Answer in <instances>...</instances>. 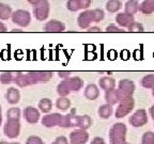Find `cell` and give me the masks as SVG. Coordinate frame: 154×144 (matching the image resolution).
Listing matches in <instances>:
<instances>
[{"label": "cell", "mask_w": 154, "mask_h": 144, "mask_svg": "<svg viewBox=\"0 0 154 144\" xmlns=\"http://www.w3.org/2000/svg\"><path fill=\"white\" fill-rule=\"evenodd\" d=\"M152 94H153V96H154V89H153V93H152Z\"/></svg>", "instance_id": "f6af8a7d"}, {"label": "cell", "mask_w": 154, "mask_h": 144, "mask_svg": "<svg viewBox=\"0 0 154 144\" xmlns=\"http://www.w3.org/2000/svg\"><path fill=\"white\" fill-rule=\"evenodd\" d=\"M24 118L30 124H35L38 122L40 118H41V114H40V111L38 109H35L34 107H26L24 109Z\"/></svg>", "instance_id": "9a60e30c"}, {"label": "cell", "mask_w": 154, "mask_h": 144, "mask_svg": "<svg viewBox=\"0 0 154 144\" xmlns=\"http://www.w3.org/2000/svg\"><path fill=\"white\" fill-rule=\"evenodd\" d=\"M17 72H2L0 74V82L3 84L10 83L14 81Z\"/></svg>", "instance_id": "484cf974"}, {"label": "cell", "mask_w": 154, "mask_h": 144, "mask_svg": "<svg viewBox=\"0 0 154 144\" xmlns=\"http://www.w3.org/2000/svg\"><path fill=\"white\" fill-rule=\"evenodd\" d=\"M106 32H108V33H124V30L123 29H120L119 27L115 26V25H109L105 30Z\"/></svg>", "instance_id": "d6a6232c"}, {"label": "cell", "mask_w": 154, "mask_h": 144, "mask_svg": "<svg viewBox=\"0 0 154 144\" xmlns=\"http://www.w3.org/2000/svg\"><path fill=\"white\" fill-rule=\"evenodd\" d=\"M0 113H1V106H0Z\"/></svg>", "instance_id": "ee69618b"}, {"label": "cell", "mask_w": 154, "mask_h": 144, "mask_svg": "<svg viewBox=\"0 0 154 144\" xmlns=\"http://www.w3.org/2000/svg\"><path fill=\"white\" fill-rule=\"evenodd\" d=\"M3 130H5V134L10 139L17 138L19 136V132H20V123L8 121L5 123Z\"/></svg>", "instance_id": "7c38bea8"}, {"label": "cell", "mask_w": 154, "mask_h": 144, "mask_svg": "<svg viewBox=\"0 0 154 144\" xmlns=\"http://www.w3.org/2000/svg\"><path fill=\"white\" fill-rule=\"evenodd\" d=\"M71 75V72H58V76L61 77V78H69Z\"/></svg>", "instance_id": "8d00e7d4"}, {"label": "cell", "mask_w": 154, "mask_h": 144, "mask_svg": "<svg viewBox=\"0 0 154 144\" xmlns=\"http://www.w3.org/2000/svg\"><path fill=\"white\" fill-rule=\"evenodd\" d=\"M128 127L123 123H116L109 130V140L111 144H126Z\"/></svg>", "instance_id": "5b68a950"}, {"label": "cell", "mask_w": 154, "mask_h": 144, "mask_svg": "<svg viewBox=\"0 0 154 144\" xmlns=\"http://www.w3.org/2000/svg\"><path fill=\"white\" fill-rule=\"evenodd\" d=\"M100 86L105 92H109L115 90L116 86V80L111 77H103L100 79Z\"/></svg>", "instance_id": "d6986e66"}, {"label": "cell", "mask_w": 154, "mask_h": 144, "mask_svg": "<svg viewBox=\"0 0 154 144\" xmlns=\"http://www.w3.org/2000/svg\"><path fill=\"white\" fill-rule=\"evenodd\" d=\"M85 97L90 100H93V99H96L100 95V91L99 88L95 86V84H88L86 86V90H85L84 93Z\"/></svg>", "instance_id": "ffe728a7"}, {"label": "cell", "mask_w": 154, "mask_h": 144, "mask_svg": "<svg viewBox=\"0 0 154 144\" xmlns=\"http://www.w3.org/2000/svg\"><path fill=\"white\" fill-rule=\"evenodd\" d=\"M112 114V108H111V106L108 105V104H106V105H102L99 109V115L101 116L102 118L104 120H107L109 118Z\"/></svg>", "instance_id": "cb8c5ba5"}, {"label": "cell", "mask_w": 154, "mask_h": 144, "mask_svg": "<svg viewBox=\"0 0 154 144\" xmlns=\"http://www.w3.org/2000/svg\"><path fill=\"white\" fill-rule=\"evenodd\" d=\"M56 106H57L58 109L60 110H67L70 108L71 106V101L70 99H67L66 97H59L56 101Z\"/></svg>", "instance_id": "f546056e"}, {"label": "cell", "mask_w": 154, "mask_h": 144, "mask_svg": "<svg viewBox=\"0 0 154 144\" xmlns=\"http://www.w3.org/2000/svg\"><path fill=\"white\" fill-rule=\"evenodd\" d=\"M139 10L141 11V13L146 15L152 14L154 12V0L142 1L141 4H139Z\"/></svg>", "instance_id": "44dd1931"}, {"label": "cell", "mask_w": 154, "mask_h": 144, "mask_svg": "<svg viewBox=\"0 0 154 144\" xmlns=\"http://www.w3.org/2000/svg\"><path fill=\"white\" fill-rule=\"evenodd\" d=\"M12 15V9L9 4H5V3L0 2V19L2 20H7L9 17Z\"/></svg>", "instance_id": "603a6c76"}, {"label": "cell", "mask_w": 154, "mask_h": 144, "mask_svg": "<svg viewBox=\"0 0 154 144\" xmlns=\"http://www.w3.org/2000/svg\"><path fill=\"white\" fill-rule=\"evenodd\" d=\"M12 32H23V30H20V29H13Z\"/></svg>", "instance_id": "b9f144b4"}, {"label": "cell", "mask_w": 154, "mask_h": 144, "mask_svg": "<svg viewBox=\"0 0 154 144\" xmlns=\"http://www.w3.org/2000/svg\"><path fill=\"white\" fill-rule=\"evenodd\" d=\"M1 122H2V116H1V113H0V125H1Z\"/></svg>", "instance_id": "7bdbcfd3"}, {"label": "cell", "mask_w": 154, "mask_h": 144, "mask_svg": "<svg viewBox=\"0 0 154 144\" xmlns=\"http://www.w3.org/2000/svg\"><path fill=\"white\" fill-rule=\"evenodd\" d=\"M82 84H84V81L79 77H69V78L64 79L62 82L58 84L57 93L61 97H65L72 91H79L82 88Z\"/></svg>", "instance_id": "277c9868"}, {"label": "cell", "mask_w": 154, "mask_h": 144, "mask_svg": "<svg viewBox=\"0 0 154 144\" xmlns=\"http://www.w3.org/2000/svg\"><path fill=\"white\" fill-rule=\"evenodd\" d=\"M148 123V115L144 109H138L130 118V124L134 127H141Z\"/></svg>", "instance_id": "30bf717a"}, {"label": "cell", "mask_w": 154, "mask_h": 144, "mask_svg": "<svg viewBox=\"0 0 154 144\" xmlns=\"http://www.w3.org/2000/svg\"><path fill=\"white\" fill-rule=\"evenodd\" d=\"M63 115L60 113H51V114H46L42 118V125L45 127H55V126H60L62 124Z\"/></svg>", "instance_id": "8fae6325"}, {"label": "cell", "mask_w": 154, "mask_h": 144, "mask_svg": "<svg viewBox=\"0 0 154 144\" xmlns=\"http://www.w3.org/2000/svg\"><path fill=\"white\" fill-rule=\"evenodd\" d=\"M105 14L104 11L101 9H95V10H86L84 12H82L77 18V24L82 29L89 28L90 24L92 22H99L103 20Z\"/></svg>", "instance_id": "3957f363"}, {"label": "cell", "mask_w": 154, "mask_h": 144, "mask_svg": "<svg viewBox=\"0 0 154 144\" xmlns=\"http://www.w3.org/2000/svg\"><path fill=\"white\" fill-rule=\"evenodd\" d=\"M126 144H128V143H126Z\"/></svg>", "instance_id": "bcb514c9"}, {"label": "cell", "mask_w": 154, "mask_h": 144, "mask_svg": "<svg viewBox=\"0 0 154 144\" xmlns=\"http://www.w3.org/2000/svg\"><path fill=\"white\" fill-rule=\"evenodd\" d=\"M5 98H7L8 103L11 105H15L19 101L20 99V93L16 88H10L5 93Z\"/></svg>", "instance_id": "ac0fdd59"}, {"label": "cell", "mask_w": 154, "mask_h": 144, "mask_svg": "<svg viewBox=\"0 0 154 144\" xmlns=\"http://www.w3.org/2000/svg\"><path fill=\"white\" fill-rule=\"evenodd\" d=\"M141 144H154V132H144L141 139Z\"/></svg>", "instance_id": "4dcf8cb0"}, {"label": "cell", "mask_w": 154, "mask_h": 144, "mask_svg": "<svg viewBox=\"0 0 154 144\" xmlns=\"http://www.w3.org/2000/svg\"><path fill=\"white\" fill-rule=\"evenodd\" d=\"M150 114H151L152 118H153V121H154V106H152L151 108H150Z\"/></svg>", "instance_id": "ab89813d"}, {"label": "cell", "mask_w": 154, "mask_h": 144, "mask_svg": "<svg viewBox=\"0 0 154 144\" xmlns=\"http://www.w3.org/2000/svg\"><path fill=\"white\" fill-rule=\"evenodd\" d=\"M88 140H89V134L84 129H76L70 134L71 144H85Z\"/></svg>", "instance_id": "4fadbf2b"}, {"label": "cell", "mask_w": 154, "mask_h": 144, "mask_svg": "<svg viewBox=\"0 0 154 144\" xmlns=\"http://www.w3.org/2000/svg\"><path fill=\"white\" fill-rule=\"evenodd\" d=\"M139 11V3L137 1L131 0L125 3V13L128 15H134L135 13H137Z\"/></svg>", "instance_id": "7402d4cb"}, {"label": "cell", "mask_w": 154, "mask_h": 144, "mask_svg": "<svg viewBox=\"0 0 154 144\" xmlns=\"http://www.w3.org/2000/svg\"><path fill=\"white\" fill-rule=\"evenodd\" d=\"M11 18H12V22L19 27H28L31 22L30 13L26 10H16L15 12L12 13Z\"/></svg>", "instance_id": "ba28073f"}, {"label": "cell", "mask_w": 154, "mask_h": 144, "mask_svg": "<svg viewBox=\"0 0 154 144\" xmlns=\"http://www.w3.org/2000/svg\"><path fill=\"white\" fill-rule=\"evenodd\" d=\"M134 105H135V101L133 97H128V98H125L123 100H121L118 106V108L116 110V118H122L124 116H126L133 110Z\"/></svg>", "instance_id": "9c48e42d"}, {"label": "cell", "mask_w": 154, "mask_h": 144, "mask_svg": "<svg viewBox=\"0 0 154 144\" xmlns=\"http://www.w3.org/2000/svg\"><path fill=\"white\" fill-rule=\"evenodd\" d=\"M92 120L89 115H75L74 111L70 114L63 115L61 127H79V129H88L91 126Z\"/></svg>", "instance_id": "7a4b0ae2"}, {"label": "cell", "mask_w": 154, "mask_h": 144, "mask_svg": "<svg viewBox=\"0 0 154 144\" xmlns=\"http://www.w3.org/2000/svg\"><path fill=\"white\" fill-rule=\"evenodd\" d=\"M115 91V95L117 101L120 103L121 100L125 98H128V97H132L133 93L135 91V84L132 80L128 79H123L119 82V86L117 90H113Z\"/></svg>", "instance_id": "8992f818"}, {"label": "cell", "mask_w": 154, "mask_h": 144, "mask_svg": "<svg viewBox=\"0 0 154 144\" xmlns=\"http://www.w3.org/2000/svg\"><path fill=\"white\" fill-rule=\"evenodd\" d=\"M29 2L33 4V14L38 20H45L49 15L51 5L46 0H30Z\"/></svg>", "instance_id": "52a82bcc"}, {"label": "cell", "mask_w": 154, "mask_h": 144, "mask_svg": "<svg viewBox=\"0 0 154 144\" xmlns=\"http://www.w3.org/2000/svg\"><path fill=\"white\" fill-rule=\"evenodd\" d=\"M53 108V103L49 98H42L38 101V109L43 113H48Z\"/></svg>", "instance_id": "83f0119b"}, {"label": "cell", "mask_w": 154, "mask_h": 144, "mask_svg": "<svg viewBox=\"0 0 154 144\" xmlns=\"http://www.w3.org/2000/svg\"><path fill=\"white\" fill-rule=\"evenodd\" d=\"M0 144H20V143H17V142H11V143H9V142L1 141V142H0Z\"/></svg>", "instance_id": "60d3db41"}, {"label": "cell", "mask_w": 154, "mask_h": 144, "mask_svg": "<svg viewBox=\"0 0 154 144\" xmlns=\"http://www.w3.org/2000/svg\"><path fill=\"white\" fill-rule=\"evenodd\" d=\"M128 32H132V33H141L143 32V27L140 22H134L130 27H128Z\"/></svg>", "instance_id": "1f68e13d"}, {"label": "cell", "mask_w": 154, "mask_h": 144, "mask_svg": "<svg viewBox=\"0 0 154 144\" xmlns=\"http://www.w3.org/2000/svg\"><path fill=\"white\" fill-rule=\"evenodd\" d=\"M53 78V72L49 70H31V72H17L14 82L19 88L31 86L38 82H46Z\"/></svg>", "instance_id": "6da1fadb"}, {"label": "cell", "mask_w": 154, "mask_h": 144, "mask_svg": "<svg viewBox=\"0 0 154 144\" xmlns=\"http://www.w3.org/2000/svg\"><path fill=\"white\" fill-rule=\"evenodd\" d=\"M88 32H101V29L99 27H92L88 29Z\"/></svg>", "instance_id": "f35d334b"}, {"label": "cell", "mask_w": 154, "mask_h": 144, "mask_svg": "<svg viewBox=\"0 0 154 144\" xmlns=\"http://www.w3.org/2000/svg\"><path fill=\"white\" fill-rule=\"evenodd\" d=\"M64 30L65 25L60 20H56V19L49 20L44 26V31L47 33H59V32H63Z\"/></svg>", "instance_id": "5bb4252c"}, {"label": "cell", "mask_w": 154, "mask_h": 144, "mask_svg": "<svg viewBox=\"0 0 154 144\" xmlns=\"http://www.w3.org/2000/svg\"><path fill=\"white\" fill-rule=\"evenodd\" d=\"M116 22L120 27H128L134 22V16L132 15H128L126 13H119L117 16H116Z\"/></svg>", "instance_id": "e0dca14e"}, {"label": "cell", "mask_w": 154, "mask_h": 144, "mask_svg": "<svg viewBox=\"0 0 154 144\" xmlns=\"http://www.w3.org/2000/svg\"><path fill=\"white\" fill-rule=\"evenodd\" d=\"M51 144H69V141L65 137H58Z\"/></svg>", "instance_id": "e575fe53"}, {"label": "cell", "mask_w": 154, "mask_h": 144, "mask_svg": "<svg viewBox=\"0 0 154 144\" xmlns=\"http://www.w3.org/2000/svg\"><path fill=\"white\" fill-rule=\"evenodd\" d=\"M26 144H44V142L41 138L36 137V136H31L27 139Z\"/></svg>", "instance_id": "836d02e7"}, {"label": "cell", "mask_w": 154, "mask_h": 144, "mask_svg": "<svg viewBox=\"0 0 154 144\" xmlns=\"http://www.w3.org/2000/svg\"><path fill=\"white\" fill-rule=\"evenodd\" d=\"M141 86L146 89H154V75H147L141 79Z\"/></svg>", "instance_id": "f1b7e54d"}, {"label": "cell", "mask_w": 154, "mask_h": 144, "mask_svg": "<svg viewBox=\"0 0 154 144\" xmlns=\"http://www.w3.org/2000/svg\"><path fill=\"white\" fill-rule=\"evenodd\" d=\"M91 144H106V143H105V141L102 139V138L96 137V138H94V139L92 140Z\"/></svg>", "instance_id": "d590c367"}, {"label": "cell", "mask_w": 154, "mask_h": 144, "mask_svg": "<svg viewBox=\"0 0 154 144\" xmlns=\"http://www.w3.org/2000/svg\"><path fill=\"white\" fill-rule=\"evenodd\" d=\"M7 118L8 121L11 122H19L20 118V109L18 108H11L7 112Z\"/></svg>", "instance_id": "4316f807"}, {"label": "cell", "mask_w": 154, "mask_h": 144, "mask_svg": "<svg viewBox=\"0 0 154 144\" xmlns=\"http://www.w3.org/2000/svg\"><path fill=\"white\" fill-rule=\"evenodd\" d=\"M90 4H91L90 0H70L66 2V8L67 10L75 12L80 9H87L90 7Z\"/></svg>", "instance_id": "2e32d148"}, {"label": "cell", "mask_w": 154, "mask_h": 144, "mask_svg": "<svg viewBox=\"0 0 154 144\" xmlns=\"http://www.w3.org/2000/svg\"><path fill=\"white\" fill-rule=\"evenodd\" d=\"M122 8V2L119 0H109L106 3V9L109 13H116Z\"/></svg>", "instance_id": "d4e9b609"}, {"label": "cell", "mask_w": 154, "mask_h": 144, "mask_svg": "<svg viewBox=\"0 0 154 144\" xmlns=\"http://www.w3.org/2000/svg\"><path fill=\"white\" fill-rule=\"evenodd\" d=\"M7 31H8V29H7V27H5V25L0 22V33H5Z\"/></svg>", "instance_id": "74e56055"}]
</instances>
